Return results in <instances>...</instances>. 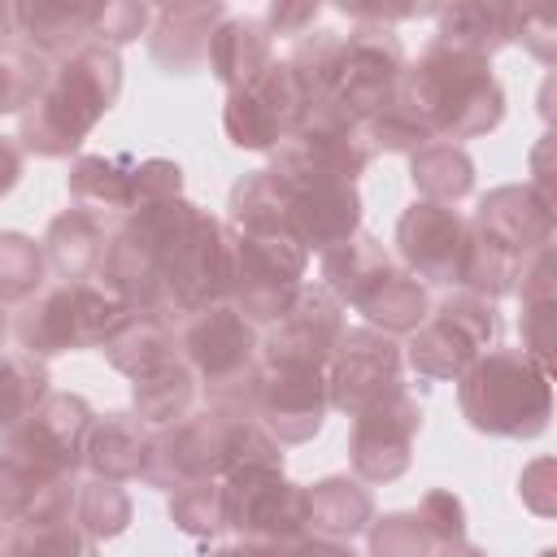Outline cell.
Listing matches in <instances>:
<instances>
[{
  "label": "cell",
  "instance_id": "obj_49",
  "mask_svg": "<svg viewBox=\"0 0 557 557\" xmlns=\"http://www.w3.org/2000/svg\"><path fill=\"white\" fill-rule=\"evenodd\" d=\"M339 13H348L357 26H392V22L435 13V9L431 4H339Z\"/></svg>",
  "mask_w": 557,
  "mask_h": 557
},
{
  "label": "cell",
  "instance_id": "obj_26",
  "mask_svg": "<svg viewBox=\"0 0 557 557\" xmlns=\"http://www.w3.org/2000/svg\"><path fill=\"white\" fill-rule=\"evenodd\" d=\"M148 435L152 431L135 418V409H113L104 418H91L83 466L91 470V479H109V483L139 479L148 461Z\"/></svg>",
  "mask_w": 557,
  "mask_h": 557
},
{
  "label": "cell",
  "instance_id": "obj_30",
  "mask_svg": "<svg viewBox=\"0 0 557 557\" xmlns=\"http://www.w3.org/2000/svg\"><path fill=\"white\" fill-rule=\"evenodd\" d=\"M100 352L126 379H144V374L178 361V326L170 318H161V313L131 309V318L100 344Z\"/></svg>",
  "mask_w": 557,
  "mask_h": 557
},
{
  "label": "cell",
  "instance_id": "obj_41",
  "mask_svg": "<svg viewBox=\"0 0 557 557\" xmlns=\"http://www.w3.org/2000/svg\"><path fill=\"white\" fill-rule=\"evenodd\" d=\"M170 522L191 535V540H209L226 527V496H222V479H191L183 487L170 492Z\"/></svg>",
  "mask_w": 557,
  "mask_h": 557
},
{
  "label": "cell",
  "instance_id": "obj_12",
  "mask_svg": "<svg viewBox=\"0 0 557 557\" xmlns=\"http://www.w3.org/2000/svg\"><path fill=\"white\" fill-rule=\"evenodd\" d=\"M91 405L74 392H48L30 418H22L9 435H0V457L52 474V479H74L83 466V444L91 426Z\"/></svg>",
  "mask_w": 557,
  "mask_h": 557
},
{
  "label": "cell",
  "instance_id": "obj_31",
  "mask_svg": "<svg viewBox=\"0 0 557 557\" xmlns=\"http://www.w3.org/2000/svg\"><path fill=\"white\" fill-rule=\"evenodd\" d=\"M305 505H309V535L339 540V544L361 535L374 518L370 487H361L348 474H331V479H318L313 487H305Z\"/></svg>",
  "mask_w": 557,
  "mask_h": 557
},
{
  "label": "cell",
  "instance_id": "obj_28",
  "mask_svg": "<svg viewBox=\"0 0 557 557\" xmlns=\"http://www.w3.org/2000/svg\"><path fill=\"white\" fill-rule=\"evenodd\" d=\"M139 174H144V161L139 157H126V152H87V157H74L70 174H65V187L74 196V205L91 209L104 218V209H139Z\"/></svg>",
  "mask_w": 557,
  "mask_h": 557
},
{
  "label": "cell",
  "instance_id": "obj_19",
  "mask_svg": "<svg viewBox=\"0 0 557 557\" xmlns=\"http://www.w3.org/2000/svg\"><path fill=\"white\" fill-rule=\"evenodd\" d=\"M339 335H344V309H339V300L322 283H300L296 300L265 331L261 357L265 361H283V366L326 370Z\"/></svg>",
  "mask_w": 557,
  "mask_h": 557
},
{
  "label": "cell",
  "instance_id": "obj_45",
  "mask_svg": "<svg viewBox=\"0 0 557 557\" xmlns=\"http://www.w3.org/2000/svg\"><path fill=\"white\" fill-rule=\"evenodd\" d=\"M148 17L152 9L148 4H135V0H113V4H100V17H96V35L91 44L100 48H122V44H135L144 30H148Z\"/></svg>",
  "mask_w": 557,
  "mask_h": 557
},
{
  "label": "cell",
  "instance_id": "obj_32",
  "mask_svg": "<svg viewBox=\"0 0 557 557\" xmlns=\"http://www.w3.org/2000/svg\"><path fill=\"white\" fill-rule=\"evenodd\" d=\"M392 270V257L387 248L370 235V231H357L352 239H344L339 248L322 252V287L339 300V305H361V296Z\"/></svg>",
  "mask_w": 557,
  "mask_h": 557
},
{
  "label": "cell",
  "instance_id": "obj_46",
  "mask_svg": "<svg viewBox=\"0 0 557 557\" xmlns=\"http://www.w3.org/2000/svg\"><path fill=\"white\" fill-rule=\"evenodd\" d=\"M413 513L422 518V527L435 540V548L466 540V505H461V496H453V492H426Z\"/></svg>",
  "mask_w": 557,
  "mask_h": 557
},
{
  "label": "cell",
  "instance_id": "obj_11",
  "mask_svg": "<svg viewBox=\"0 0 557 557\" xmlns=\"http://www.w3.org/2000/svg\"><path fill=\"white\" fill-rule=\"evenodd\" d=\"M222 496H226V527L248 544L292 548L309 535L305 487L283 479V470L270 466L231 470L222 479Z\"/></svg>",
  "mask_w": 557,
  "mask_h": 557
},
{
  "label": "cell",
  "instance_id": "obj_33",
  "mask_svg": "<svg viewBox=\"0 0 557 557\" xmlns=\"http://www.w3.org/2000/svg\"><path fill=\"white\" fill-rule=\"evenodd\" d=\"M357 313H366V326L383 331V335H409L426 322L431 313V296H426V283H418L409 270H387L357 305Z\"/></svg>",
  "mask_w": 557,
  "mask_h": 557
},
{
  "label": "cell",
  "instance_id": "obj_1",
  "mask_svg": "<svg viewBox=\"0 0 557 557\" xmlns=\"http://www.w3.org/2000/svg\"><path fill=\"white\" fill-rule=\"evenodd\" d=\"M244 466L283 470V444L252 413L205 405L148 435L144 479L161 492H174L191 479H226Z\"/></svg>",
  "mask_w": 557,
  "mask_h": 557
},
{
  "label": "cell",
  "instance_id": "obj_7",
  "mask_svg": "<svg viewBox=\"0 0 557 557\" xmlns=\"http://www.w3.org/2000/svg\"><path fill=\"white\" fill-rule=\"evenodd\" d=\"M126 318L131 305L113 296L100 278L57 283L22 305V313L13 318V339L22 352L48 361L70 348H100Z\"/></svg>",
  "mask_w": 557,
  "mask_h": 557
},
{
  "label": "cell",
  "instance_id": "obj_50",
  "mask_svg": "<svg viewBox=\"0 0 557 557\" xmlns=\"http://www.w3.org/2000/svg\"><path fill=\"white\" fill-rule=\"evenodd\" d=\"M553 461L548 457H540V461H531L527 470H522V479H518V492H522V500L540 513V518H548L553 513Z\"/></svg>",
  "mask_w": 557,
  "mask_h": 557
},
{
  "label": "cell",
  "instance_id": "obj_15",
  "mask_svg": "<svg viewBox=\"0 0 557 557\" xmlns=\"http://www.w3.org/2000/svg\"><path fill=\"white\" fill-rule=\"evenodd\" d=\"M252 418L278 440V444H309L326 422V370L309 366H283V361H257V387H252Z\"/></svg>",
  "mask_w": 557,
  "mask_h": 557
},
{
  "label": "cell",
  "instance_id": "obj_27",
  "mask_svg": "<svg viewBox=\"0 0 557 557\" xmlns=\"http://www.w3.org/2000/svg\"><path fill=\"white\" fill-rule=\"evenodd\" d=\"M513 9L518 4H505V0H461V4H444L435 9V39L440 48H453V52H466V57H479V61H492L505 44H509V30H513Z\"/></svg>",
  "mask_w": 557,
  "mask_h": 557
},
{
  "label": "cell",
  "instance_id": "obj_17",
  "mask_svg": "<svg viewBox=\"0 0 557 557\" xmlns=\"http://www.w3.org/2000/svg\"><path fill=\"white\" fill-rule=\"evenodd\" d=\"M422 431V405L400 387L352 418L348 461L361 483H392L413 461V440Z\"/></svg>",
  "mask_w": 557,
  "mask_h": 557
},
{
  "label": "cell",
  "instance_id": "obj_43",
  "mask_svg": "<svg viewBox=\"0 0 557 557\" xmlns=\"http://www.w3.org/2000/svg\"><path fill=\"white\" fill-rule=\"evenodd\" d=\"M366 548H370V557H435V540L426 535V527L413 509L370 518Z\"/></svg>",
  "mask_w": 557,
  "mask_h": 557
},
{
  "label": "cell",
  "instance_id": "obj_9",
  "mask_svg": "<svg viewBox=\"0 0 557 557\" xmlns=\"http://www.w3.org/2000/svg\"><path fill=\"white\" fill-rule=\"evenodd\" d=\"M374 148L335 100L305 104L296 131L270 152V165L287 183H357Z\"/></svg>",
  "mask_w": 557,
  "mask_h": 557
},
{
  "label": "cell",
  "instance_id": "obj_16",
  "mask_svg": "<svg viewBox=\"0 0 557 557\" xmlns=\"http://www.w3.org/2000/svg\"><path fill=\"white\" fill-rule=\"evenodd\" d=\"M400 70H405L400 35L392 26H357V30L344 35L331 100L352 122H366L370 113H379L387 104V96L400 83Z\"/></svg>",
  "mask_w": 557,
  "mask_h": 557
},
{
  "label": "cell",
  "instance_id": "obj_23",
  "mask_svg": "<svg viewBox=\"0 0 557 557\" xmlns=\"http://www.w3.org/2000/svg\"><path fill=\"white\" fill-rule=\"evenodd\" d=\"M152 35H148V52L165 74H196L209 65V39L218 30V22L226 17V4L218 0H200V4H165L152 13Z\"/></svg>",
  "mask_w": 557,
  "mask_h": 557
},
{
  "label": "cell",
  "instance_id": "obj_39",
  "mask_svg": "<svg viewBox=\"0 0 557 557\" xmlns=\"http://www.w3.org/2000/svg\"><path fill=\"white\" fill-rule=\"evenodd\" d=\"M339 52H344V35L339 30H309L305 39H296L287 65L305 91V104L331 100L335 87V70H339Z\"/></svg>",
  "mask_w": 557,
  "mask_h": 557
},
{
  "label": "cell",
  "instance_id": "obj_38",
  "mask_svg": "<svg viewBox=\"0 0 557 557\" xmlns=\"http://www.w3.org/2000/svg\"><path fill=\"white\" fill-rule=\"evenodd\" d=\"M48 283L44 248L22 231H0V305H26Z\"/></svg>",
  "mask_w": 557,
  "mask_h": 557
},
{
  "label": "cell",
  "instance_id": "obj_52",
  "mask_svg": "<svg viewBox=\"0 0 557 557\" xmlns=\"http://www.w3.org/2000/svg\"><path fill=\"white\" fill-rule=\"evenodd\" d=\"M287 557H357L348 544H339V540H318V535H305Z\"/></svg>",
  "mask_w": 557,
  "mask_h": 557
},
{
  "label": "cell",
  "instance_id": "obj_18",
  "mask_svg": "<svg viewBox=\"0 0 557 557\" xmlns=\"http://www.w3.org/2000/svg\"><path fill=\"white\" fill-rule=\"evenodd\" d=\"M470 222L453 205L413 200L396 222V252L418 283H461Z\"/></svg>",
  "mask_w": 557,
  "mask_h": 557
},
{
  "label": "cell",
  "instance_id": "obj_24",
  "mask_svg": "<svg viewBox=\"0 0 557 557\" xmlns=\"http://www.w3.org/2000/svg\"><path fill=\"white\" fill-rule=\"evenodd\" d=\"M104 244H109V231H104V218L74 205L65 213H57L39 239L44 248V261L48 270L61 278V283H87L96 278L100 270V257H104Z\"/></svg>",
  "mask_w": 557,
  "mask_h": 557
},
{
  "label": "cell",
  "instance_id": "obj_22",
  "mask_svg": "<svg viewBox=\"0 0 557 557\" xmlns=\"http://www.w3.org/2000/svg\"><path fill=\"white\" fill-rule=\"evenodd\" d=\"M96 17H100V4H91V0H22V4H13L17 39L30 52H39L44 61H65L78 48H87L96 35Z\"/></svg>",
  "mask_w": 557,
  "mask_h": 557
},
{
  "label": "cell",
  "instance_id": "obj_25",
  "mask_svg": "<svg viewBox=\"0 0 557 557\" xmlns=\"http://www.w3.org/2000/svg\"><path fill=\"white\" fill-rule=\"evenodd\" d=\"M74 479L35 474L9 457H0V522L4 527H30V522H57L74 518Z\"/></svg>",
  "mask_w": 557,
  "mask_h": 557
},
{
  "label": "cell",
  "instance_id": "obj_57",
  "mask_svg": "<svg viewBox=\"0 0 557 557\" xmlns=\"http://www.w3.org/2000/svg\"><path fill=\"white\" fill-rule=\"evenodd\" d=\"M540 557H557V553H553V548H544V553H540Z\"/></svg>",
  "mask_w": 557,
  "mask_h": 557
},
{
  "label": "cell",
  "instance_id": "obj_56",
  "mask_svg": "<svg viewBox=\"0 0 557 557\" xmlns=\"http://www.w3.org/2000/svg\"><path fill=\"white\" fill-rule=\"evenodd\" d=\"M4 331H9V318H4V305H0V339H4Z\"/></svg>",
  "mask_w": 557,
  "mask_h": 557
},
{
  "label": "cell",
  "instance_id": "obj_40",
  "mask_svg": "<svg viewBox=\"0 0 557 557\" xmlns=\"http://www.w3.org/2000/svg\"><path fill=\"white\" fill-rule=\"evenodd\" d=\"M135 518V505L131 496L122 492V483H109V479H87L78 483V496H74V522L100 544V540H113L131 527Z\"/></svg>",
  "mask_w": 557,
  "mask_h": 557
},
{
  "label": "cell",
  "instance_id": "obj_51",
  "mask_svg": "<svg viewBox=\"0 0 557 557\" xmlns=\"http://www.w3.org/2000/svg\"><path fill=\"white\" fill-rule=\"evenodd\" d=\"M22 178V144L0 135V196H9Z\"/></svg>",
  "mask_w": 557,
  "mask_h": 557
},
{
  "label": "cell",
  "instance_id": "obj_34",
  "mask_svg": "<svg viewBox=\"0 0 557 557\" xmlns=\"http://www.w3.org/2000/svg\"><path fill=\"white\" fill-rule=\"evenodd\" d=\"M518 296H522V352H531L544 370L553 366V309H557V292H553V244L540 248L518 278Z\"/></svg>",
  "mask_w": 557,
  "mask_h": 557
},
{
  "label": "cell",
  "instance_id": "obj_35",
  "mask_svg": "<svg viewBox=\"0 0 557 557\" xmlns=\"http://www.w3.org/2000/svg\"><path fill=\"white\" fill-rule=\"evenodd\" d=\"M409 178L418 187V200H435V205H457L474 191V161L461 144L448 139H431L426 148H418L409 157Z\"/></svg>",
  "mask_w": 557,
  "mask_h": 557
},
{
  "label": "cell",
  "instance_id": "obj_47",
  "mask_svg": "<svg viewBox=\"0 0 557 557\" xmlns=\"http://www.w3.org/2000/svg\"><path fill=\"white\" fill-rule=\"evenodd\" d=\"M522 44L531 48L544 65H553L557 57V13L553 9H513V30H509V44Z\"/></svg>",
  "mask_w": 557,
  "mask_h": 557
},
{
  "label": "cell",
  "instance_id": "obj_54",
  "mask_svg": "<svg viewBox=\"0 0 557 557\" xmlns=\"http://www.w3.org/2000/svg\"><path fill=\"white\" fill-rule=\"evenodd\" d=\"M0 557H22V531L0 522Z\"/></svg>",
  "mask_w": 557,
  "mask_h": 557
},
{
  "label": "cell",
  "instance_id": "obj_8",
  "mask_svg": "<svg viewBox=\"0 0 557 557\" xmlns=\"http://www.w3.org/2000/svg\"><path fill=\"white\" fill-rule=\"evenodd\" d=\"M309 252L287 226L231 231V309L252 326H274L305 283Z\"/></svg>",
  "mask_w": 557,
  "mask_h": 557
},
{
  "label": "cell",
  "instance_id": "obj_37",
  "mask_svg": "<svg viewBox=\"0 0 557 557\" xmlns=\"http://www.w3.org/2000/svg\"><path fill=\"white\" fill-rule=\"evenodd\" d=\"M48 392L52 387H48V370L39 357L22 348L0 352V435H9L22 418H30Z\"/></svg>",
  "mask_w": 557,
  "mask_h": 557
},
{
  "label": "cell",
  "instance_id": "obj_5",
  "mask_svg": "<svg viewBox=\"0 0 557 557\" xmlns=\"http://www.w3.org/2000/svg\"><path fill=\"white\" fill-rule=\"evenodd\" d=\"M196 205L174 196V200H157L144 209H131L104 244L100 270L96 278L122 296L131 309L139 313H161V292H165V261L183 235V226L191 222Z\"/></svg>",
  "mask_w": 557,
  "mask_h": 557
},
{
  "label": "cell",
  "instance_id": "obj_55",
  "mask_svg": "<svg viewBox=\"0 0 557 557\" xmlns=\"http://www.w3.org/2000/svg\"><path fill=\"white\" fill-rule=\"evenodd\" d=\"M435 557H487V553L461 540V544H444V548H435Z\"/></svg>",
  "mask_w": 557,
  "mask_h": 557
},
{
  "label": "cell",
  "instance_id": "obj_2",
  "mask_svg": "<svg viewBox=\"0 0 557 557\" xmlns=\"http://www.w3.org/2000/svg\"><path fill=\"white\" fill-rule=\"evenodd\" d=\"M431 139H474L500 126L505 117V87L492 74V61L426 44L418 61H405L400 83L392 91Z\"/></svg>",
  "mask_w": 557,
  "mask_h": 557
},
{
  "label": "cell",
  "instance_id": "obj_44",
  "mask_svg": "<svg viewBox=\"0 0 557 557\" xmlns=\"http://www.w3.org/2000/svg\"><path fill=\"white\" fill-rule=\"evenodd\" d=\"M17 531H22V557H100L96 540L74 518L30 522V527H17Z\"/></svg>",
  "mask_w": 557,
  "mask_h": 557
},
{
  "label": "cell",
  "instance_id": "obj_53",
  "mask_svg": "<svg viewBox=\"0 0 557 557\" xmlns=\"http://www.w3.org/2000/svg\"><path fill=\"white\" fill-rule=\"evenodd\" d=\"M292 548H296V544H292ZM292 548H274V544H248V540H239V544L213 548L209 557H287Z\"/></svg>",
  "mask_w": 557,
  "mask_h": 557
},
{
  "label": "cell",
  "instance_id": "obj_42",
  "mask_svg": "<svg viewBox=\"0 0 557 557\" xmlns=\"http://www.w3.org/2000/svg\"><path fill=\"white\" fill-rule=\"evenodd\" d=\"M48 74H52V65L39 52H30L22 39H4L0 44V117L22 113L39 96Z\"/></svg>",
  "mask_w": 557,
  "mask_h": 557
},
{
  "label": "cell",
  "instance_id": "obj_21",
  "mask_svg": "<svg viewBox=\"0 0 557 557\" xmlns=\"http://www.w3.org/2000/svg\"><path fill=\"white\" fill-rule=\"evenodd\" d=\"M287 231L305 244V252H331L361 231V196L357 183H292Z\"/></svg>",
  "mask_w": 557,
  "mask_h": 557
},
{
  "label": "cell",
  "instance_id": "obj_10",
  "mask_svg": "<svg viewBox=\"0 0 557 557\" xmlns=\"http://www.w3.org/2000/svg\"><path fill=\"white\" fill-rule=\"evenodd\" d=\"M496 339H500L496 305L470 292H453L440 305H431L426 322L409 331V344L400 352L422 379H461L483 352L496 348Z\"/></svg>",
  "mask_w": 557,
  "mask_h": 557
},
{
  "label": "cell",
  "instance_id": "obj_29",
  "mask_svg": "<svg viewBox=\"0 0 557 557\" xmlns=\"http://www.w3.org/2000/svg\"><path fill=\"white\" fill-rule=\"evenodd\" d=\"M274 61V39L265 30L261 17H248V13H226L209 39V74L235 91L244 83H252L265 65Z\"/></svg>",
  "mask_w": 557,
  "mask_h": 557
},
{
  "label": "cell",
  "instance_id": "obj_6",
  "mask_svg": "<svg viewBox=\"0 0 557 557\" xmlns=\"http://www.w3.org/2000/svg\"><path fill=\"white\" fill-rule=\"evenodd\" d=\"M178 357L191 366L209 405L252 413L248 405H252V387H257L261 335L239 309L209 305V309L187 313L178 322Z\"/></svg>",
  "mask_w": 557,
  "mask_h": 557
},
{
  "label": "cell",
  "instance_id": "obj_14",
  "mask_svg": "<svg viewBox=\"0 0 557 557\" xmlns=\"http://www.w3.org/2000/svg\"><path fill=\"white\" fill-rule=\"evenodd\" d=\"M400 344L374 326H344L331 361H326V400L357 418L383 396L400 392Z\"/></svg>",
  "mask_w": 557,
  "mask_h": 557
},
{
  "label": "cell",
  "instance_id": "obj_3",
  "mask_svg": "<svg viewBox=\"0 0 557 557\" xmlns=\"http://www.w3.org/2000/svg\"><path fill=\"white\" fill-rule=\"evenodd\" d=\"M122 61L113 48L87 44L74 57L57 61L39 96L17 117V144L35 157H70L96 122L117 104Z\"/></svg>",
  "mask_w": 557,
  "mask_h": 557
},
{
  "label": "cell",
  "instance_id": "obj_48",
  "mask_svg": "<svg viewBox=\"0 0 557 557\" xmlns=\"http://www.w3.org/2000/svg\"><path fill=\"white\" fill-rule=\"evenodd\" d=\"M318 17H322V4H318V0H274L261 22H265L270 39H274V35H283V39H305Z\"/></svg>",
  "mask_w": 557,
  "mask_h": 557
},
{
  "label": "cell",
  "instance_id": "obj_4",
  "mask_svg": "<svg viewBox=\"0 0 557 557\" xmlns=\"http://www.w3.org/2000/svg\"><path fill=\"white\" fill-rule=\"evenodd\" d=\"M457 405L479 435L535 440L553 418V370L522 348H492L457 379Z\"/></svg>",
  "mask_w": 557,
  "mask_h": 557
},
{
  "label": "cell",
  "instance_id": "obj_13",
  "mask_svg": "<svg viewBox=\"0 0 557 557\" xmlns=\"http://www.w3.org/2000/svg\"><path fill=\"white\" fill-rule=\"evenodd\" d=\"M305 91L287 61H270L252 83L226 91L222 131L244 152H274L300 122Z\"/></svg>",
  "mask_w": 557,
  "mask_h": 557
},
{
  "label": "cell",
  "instance_id": "obj_20",
  "mask_svg": "<svg viewBox=\"0 0 557 557\" xmlns=\"http://www.w3.org/2000/svg\"><path fill=\"white\" fill-rule=\"evenodd\" d=\"M470 239H479L492 252H505L509 261L527 265L540 248L553 244V205H544L527 183H505L487 191L474 209Z\"/></svg>",
  "mask_w": 557,
  "mask_h": 557
},
{
  "label": "cell",
  "instance_id": "obj_36",
  "mask_svg": "<svg viewBox=\"0 0 557 557\" xmlns=\"http://www.w3.org/2000/svg\"><path fill=\"white\" fill-rule=\"evenodd\" d=\"M196 392H200V383H196L191 366L178 357V361L131 383V409L144 426H170L196 409Z\"/></svg>",
  "mask_w": 557,
  "mask_h": 557
}]
</instances>
